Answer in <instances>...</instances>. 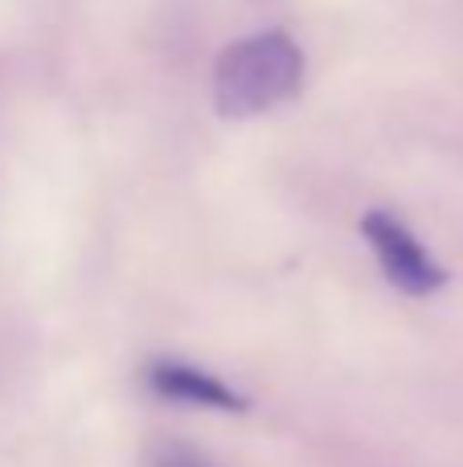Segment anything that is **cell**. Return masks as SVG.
<instances>
[{"mask_svg": "<svg viewBox=\"0 0 463 467\" xmlns=\"http://www.w3.org/2000/svg\"><path fill=\"white\" fill-rule=\"evenodd\" d=\"M300 82L304 49L279 29L251 33L221 49L213 66V107L226 119H251L287 103L300 90Z\"/></svg>", "mask_w": 463, "mask_h": 467, "instance_id": "obj_1", "label": "cell"}, {"mask_svg": "<svg viewBox=\"0 0 463 467\" xmlns=\"http://www.w3.org/2000/svg\"><path fill=\"white\" fill-rule=\"evenodd\" d=\"M361 238L374 250L386 283L398 287L402 296H435V291L448 287L443 263L415 238V230L402 218H394V213H386V210L361 213Z\"/></svg>", "mask_w": 463, "mask_h": 467, "instance_id": "obj_2", "label": "cell"}, {"mask_svg": "<svg viewBox=\"0 0 463 467\" xmlns=\"http://www.w3.org/2000/svg\"><path fill=\"white\" fill-rule=\"evenodd\" d=\"M144 386L152 398L172 406H189V410H210V414H246L251 398L221 381L218 373L201 369V365L177 361V357H156L144 365Z\"/></svg>", "mask_w": 463, "mask_h": 467, "instance_id": "obj_3", "label": "cell"}, {"mask_svg": "<svg viewBox=\"0 0 463 467\" xmlns=\"http://www.w3.org/2000/svg\"><path fill=\"white\" fill-rule=\"evenodd\" d=\"M148 467H213V463L185 451V447H160V451L148 455Z\"/></svg>", "mask_w": 463, "mask_h": 467, "instance_id": "obj_4", "label": "cell"}]
</instances>
